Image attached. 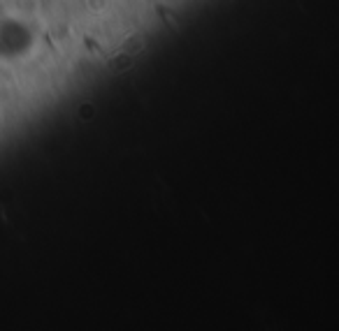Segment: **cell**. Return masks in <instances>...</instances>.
Listing matches in <instances>:
<instances>
[{"label": "cell", "instance_id": "cell-1", "mask_svg": "<svg viewBox=\"0 0 339 331\" xmlns=\"http://www.w3.org/2000/svg\"><path fill=\"white\" fill-rule=\"evenodd\" d=\"M132 60H135V56L126 54V51H119L116 56H112L110 63H107V67H110L112 72H116V74H121V72H128L132 67Z\"/></svg>", "mask_w": 339, "mask_h": 331}, {"label": "cell", "instance_id": "cell-3", "mask_svg": "<svg viewBox=\"0 0 339 331\" xmlns=\"http://www.w3.org/2000/svg\"><path fill=\"white\" fill-rule=\"evenodd\" d=\"M77 114H79V118H82V120H91L95 116V109H93V104H82Z\"/></svg>", "mask_w": 339, "mask_h": 331}, {"label": "cell", "instance_id": "cell-2", "mask_svg": "<svg viewBox=\"0 0 339 331\" xmlns=\"http://www.w3.org/2000/svg\"><path fill=\"white\" fill-rule=\"evenodd\" d=\"M144 47H147V39H144L142 33H132L128 35L126 39H123V44H121V51H126V54L135 56L140 54V51H144Z\"/></svg>", "mask_w": 339, "mask_h": 331}, {"label": "cell", "instance_id": "cell-4", "mask_svg": "<svg viewBox=\"0 0 339 331\" xmlns=\"http://www.w3.org/2000/svg\"><path fill=\"white\" fill-rule=\"evenodd\" d=\"M86 7L91 12H103L107 7V0H86Z\"/></svg>", "mask_w": 339, "mask_h": 331}]
</instances>
